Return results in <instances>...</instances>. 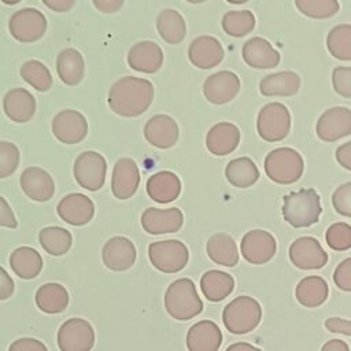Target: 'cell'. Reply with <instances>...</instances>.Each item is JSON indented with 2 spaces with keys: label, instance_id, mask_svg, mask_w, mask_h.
<instances>
[{
  "label": "cell",
  "instance_id": "cell-1",
  "mask_svg": "<svg viewBox=\"0 0 351 351\" xmlns=\"http://www.w3.org/2000/svg\"><path fill=\"white\" fill-rule=\"evenodd\" d=\"M154 100V85L145 78L126 75L108 92L110 108L121 117L134 118L144 114Z\"/></svg>",
  "mask_w": 351,
  "mask_h": 351
},
{
  "label": "cell",
  "instance_id": "cell-2",
  "mask_svg": "<svg viewBox=\"0 0 351 351\" xmlns=\"http://www.w3.org/2000/svg\"><path fill=\"white\" fill-rule=\"evenodd\" d=\"M165 308L178 321H188L203 311V302L191 278H178L167 287Z\"/></svg>",
  "mask_w": 351,
  "mask_h": 351
},
{
  "label": "cell",
  "instance_id": "cell-3",
  "mask_svg": "<svg viewBox=\"0 0 351 351\" xmlns=\"http://www.w3.org/2000/svg\"><path fill=\"white\" fill-rule=\"evenodd\" d=\"M321 213V199L311 188L291 192L282 197V217L293 228L314 225Z\"/></svg>",
  "mask_w": 351,
  "mask_h": 351
},
{
  "label": "cell",
  "instance_id": "cell-4",
  "mask_svg": "<svg viewBox=\"0 0 351 351\" xmlns=\"http://www.w3.org/2000/svg\"><path fill=\"white\" fill-rule=\"evenodd\" d=\"M262 319V307L251 296L241 295L229 302L222 311V322L232 335L252 332Z\"/></svg>",
  "mask_w": 351,
  "mask_h": 351
},
{
  "label": "cell",
  "instance_id": "cell-5",
  "mask_svg": "<svg viewBox=\"0 0 351 351\" xmlns=\"http://www.w3.org/2000/svg\"><path fill=\"white\" fill-rule=\"evenodd\" d=\"M263 166L267 177L282 185L296 182L304 170L302 155L289 147H280L270 151L265 158Z\"/></svg>",
  "mask_w": 351,
  "mask_h": 351
},
{
  "label": "cell",
  "instance_id": "cell-6",
  "mask_svg": "<svg viewBox=\"0 0 351 351\" xmlns=\"http://www.w3.org/2000/svg\"><path fill=\"white\" fill-rule=\"evenodd\" d=\"M256 130L265 141L276 143L284 140L291 130L289 110L278 101L265 104L256 118Z\"/></svg>",
  "mask_w": 351,
  "mask_h": 351
},
{
  "label": "cell",
  "instance_id": "cell-7",
  "mask_svg": "<svg viewBox=\"0 0 351 351\" xmlns=\"http://www.w3.org/2000/svg\"><path fill=\"white\" fill-rule=\"evenodd\" d=\"M148 258L155 269L171 274L186 266L189 252L186 245L180 240H162L148 245Z\"/></svg>",
  "mask_w": 351,
  "mask_h": 351
},
{
  "label": "cell",
  "instance_id": "cell-8",
  "mask_svg": "<svg viewBox=\"0 0 351 351\" xmlns=\"http://www.w3.org/2000/svg\"><path fill=\"white\" fill-rule=\"evenodd\" d=\"M74 178L80 186L88 191H99L106 181L107 162L96 151H85L74 162Z\"/></svg>",
  "mask_w": 351,
  "mask_h": 351
},
{
  "label": "cell",
  "instance_id": "cell-9",
  "mask_svg": "<svg viewBox=\"0 0 351 351\" xmlns=\"http://www.w3.org/2000/svg\"><path fill=\"white\" fill-rule=\"evenodd\" d=\"M8 30L19 43H34L45 34L47 18L37 8L26 7L11 15Z\"/></svg>",
  "mask_w": 351,
  "mask_h": 351
},
{
  "label": "cell",
  "instance_id": "cell-10",
  "mask_svg": "<svg viewBox=\"0 0 351 351\" xmlns=\"http://www.w3.org/2000/svg\"><path fill=\"white\" fill-rule=\"evenodd\" d=\"M93 344V326L84 318H70L58 330V347L60 351H90Z\"/></svg>",
  "mask_w": 351,
  "mask_h": 351
},
{
  "label": "cell",
  "instance_id": "cell-11",
  "mask_svg": "<svg viewBox=\"0 0 351 351\" xmlns=\"http://www.w3.org/2000/svg\"><path fill=\"white\" fill-rule=\"evenodd\" d=\"M315 132L319 140L325 143L337 141L351 134V110L347 107L328 108L317 121Z\"/></svg>",
  "mask_w": 351,
  "mask_h": 351
},
{
  "label": "cell",
  "instance_id": "cell-12",
  "mask_svg": "<svg viewBox=\"0 0 351 351\" xmlns=\"http://www.w3.org/2000/svg\"><path fill=\"white\" fill-rule=\"evenodd\" d=\"M240 250L248 263L263 265L274 256L277 243L273 234L267 230L252 229L243 236Z\"/></svg>",
  "mask_w": 351,
  "mask_h": 351
},
{
  "label": "cell",
  "instance_id": "cell-13",
  "mask_svg": "<svg viewBox=\"0 0 351 351\" xmlns=\"http://www.w3.org/2000/svg\"><path fill=\"white\" fill-rule=\"evenodd\" d=\"M289 259L298 269L315 270L328 263V254L317 239L303 236L291 244Z\"/></svg>",
  "mask_w": 351,
  "mask_h": 351
},
{
  "label": "cell",
  "instance_id": "cell-14",
  "mask_svg": "<svg viewBox=\"0 0 351 351\" xmlns=\"http://www.w3.org/2000/svg\"><path fill=\"white\" fill-rule=\"evenodd\" d=\"M52 133L63 144L81 143L88 134V121L75 110H62L52 119Z\"/></svg>",
  "mask_w": 351,
  "mask_h": 351
},
{
  "label": "cell",
  "instance_id": "cell-15",
  "mask_svg": "<svg viewBox=\"0 0 351 351\" xmlns=\"http://www.w3.org/2000/svg\"><path fill=\"white\" fill-rule=\"evenodd\" d=\"M240 90V80L230 70L208 75L203 84V95L213 104H225L233 100Z\"/></svg>",
  "mask_w": 351,
  "mask_h": 351
},
{
  "label": "cell",
  "instance_id": "cell-16",
  "mask_svg": "<svg viewBox=\"0 0 351 351\" xmlns=\"http://www.w3.org/2000/svg\"><path fill=\"white\" fill-rule=\"evenodd\" d=\"M137 251L132 240L123 236H115L106 241L101 250V259L107 269L125 271L136 262Z\"/></svg>",
  "mask_w": 351,
  "mask_h": 351
},
{
  "label": "cell",
  "instance_id": "cell-17",
  "mask_svg": "<svg viewBox=\"0 0 351 351\" xmlns=\"http://www.w3.org/2000/svg\"><path fill=\"white\" fill-rule=\"evenodd\" d=\"M184 223V215L180 208L171 207L166 210L148 207L141 214V226L149 234L176 233Z\"/></svg>",
  "mask_w": 351,
  "mask_h": 351
},
{
  "label": "cell",
  "instance_id": "cell-18",
  "mask_svg": "<svg viewBox=\"0 0 351 351\" xmlns=\"http://www.w3.org/2000/svg\"><path fill=\"white\" fill-rule=\"evenodd\" d=\"M144 137L154 147L166 149L178 141L180 129L174 118L166 114H158L145 122Z\"/></svg>",
  "mask_w": 351,
  "mask_h": 351
},
{
  "label": "cell",
  "instance_id": "cell-19",
  "mask_svg": "<svg viewBox=\"0 0 351 351\" xmlns=\"http://www.w3.org/2000/svg\"><path fill=\"white\" fill-rule=\"evenodd\" d=\"M140 184V171L132 158H121L114 165L111 177V191L119 200L132 197Z\"/></svg>",
  "mask_w": 351,
  "mask_h": 351
},
{
  "label": "cell",
  "instance_id": "cell-20",
  "mask_svg": "<svg viewBox=\"0 0 351 351\" xmlns=\"http://www.w3.org/2000/svg\"><path fill=\"white\" fill-rule=\"evenodd\" d=\"M225 56L221 43L213 36H199L188 47V59L197 69H213Z\"/></svg>",
  "mask_w": 351,
  "mask_h": 351
},
{
  "label": "cell",
  "instance_id": "cell-21",
  "mask_svg": "<svg viewBox=\"0 0 351 351\" xmlns=\"http://www.w3.org/2000/svg\"><path fill=\"white\" fill-rule=\"evenodd\" d=\"M56 211L64 222L73 226H82L93 218L95 204L84 193H69L59 202Z\"/></svg>",
  "mask_w": 351,
  "mask_h": 351
},
{
  "label": "cell",
  "instance_id": "cell-22",
  "mask_svg": "<svg viewBox=\"0 0 351 351\" xmlns=\"http://www.w3.org/2000/svg\"><path fill=\"white\" fill-rule=\"evenodd\" d=\"M19 182L25 195L34 202H48L55 193V182L51 174L37 166L25 169Z\"/></svg>",
  "mask_w": 351,
  "mask_h": 351
},
{
  "label": "cell",
  "instance_id": "cell-23",
  "mask_svg": "<svg viewBox=\"0 0 351 351\" xmlns=\"http://www.w3.org/2000/svg\"><path fill=\"white\" fill-rule=\"evenodd\" d=\"M163 63V51L154 41H138L128 52V64L140 73L154 74Z\"/></svg>",
  "mask_w": 351,
  "mask_h": 351
},
{
  "label": "cell",
  "instance_id": "cell-24",
  "mask_svg": "<svg viewBox=\"0 0 351 351\" xmlns=\"http://www.w3.org/2000/svg\"><path fill=\"white\" fill-rule=\"evenodd\" d=\"M188 351H218L222 344V332L211 319L193 324L186 332Z\"/></svg>",
  "mask_w": 351,
  "mask_h": 351
},
{
  "label": "cell",
  "instance_id": "cell-25",
  "mask_svg": "<svg viewBox=\"0 0 351 351\" xmlns=\"http://www.w3.org/2000/svg\"><path fill=\"white\" fill-rule=\"evenodd\" d=\"M241 55L244 62L258 70L273 69L280 60V52L263 37H252L243 44Z\"/></svg>",
  "mask_w": 351,
  "mask_h": 351
},
{
  "label": "cell",
  "instance_id": "cell-26",
  "mask_svg": "<svg viewBox=\"0 0 351 351\" xmlns=\"http://www.w3.org/2000/svg\"><path fill=\"white\" fill-rule=\"evenodd\" d=\"M4 114L14 122H29L36 112V99L25 88H14L3 97Z\"/></svg>",
  "mask_w": 351,
  "mask_h": 351
},
{
  "label": "cell",
  "instance_id": "cell-27",
  "mask_svg": "<svg viewBox=\"0 0 351 351\" xmlns=\"http://www.w3.org/2000/svg\"><path fill=\"white\" fill-rule=\"evenodd\" d=\"M240 143V130L234 123L218 122L210 128L206 136L207 149L217 155L223 156L233 152Z\"/></svg>",
  "mask_w": 351,
  "mask_h": 351
},
{
  "label": "cell",
  "instance_id": "cell-28",
  "mask_svg": "<svg viewBox=\"0 0 351 351\" xmlns=\"http://www.w3.org/2000/svg\"><path fill=\"white\" fill-rule=\"evenodd\" d=\"M148 196L158 203H170L181 193V181L173 171L162 170L152 174L147 181Z\"/></svg>",
  "mask_w": 351,
  "mask_h": 351
},
{
  "label": "cell",
  "instance_id": "cell-29",
  "mask_svg": "<svg viewBox=\"0 0 351 351\" xmlns=\"http://www.w3.org/2000/svg\"><path fill=\"white\" fill-rule=\"evenodd\" d=\"M56 71L63 84L78 85L85 73V62L81 52L74 48L62 49L56 58Z\"/></svg>",
  "mask_w": 351,
  "mask_h": 351
},
{
  "label": "cell",
  "instance_id": "cell-30",
  "mask_svg": "<svg viewBox=\"0 0 351 351\" xmlns=\"http://www.w3.org/2000/svg\"><path fill=\"white\" fill-rule=\"evenodd\" d=\"M329 295L326 281L319 276H307L302 278L295 289L296 300L304 307H318L325 303Z\"/></svg>",
  "mask_w": 351,
  "mask_h": 351
},
{
  "label": "cell",
  "instance_id": "cell-31",
  "mask_svg": "<svg viewBox=\"0 0 351 351\" xmlns=\"http://www.w3.org/2000/svg\"><path fill=\"white\" fill-rule=\"evenodd\" d=\"M207 254L214 263L233 267L239 263V251L236 241L228 233L213 234L206 245Z\"/></svg>",
  "mask_w": 351,
  "mask_h": 351
},
{
  "label": "cell",
  "instance_id": "cell-32",
  "mask_svg": "<svg viewBox=\"0 0 351 351\" xmlns=\"http://www.w3.org/2000/svg\"><path fill=\"white\" fill-rule=\"evenodd\" d=\"M300 88V77L293 71H278L263 77L259 90L263 96H292Z\"/></svg>",
  "mask_w": 351,
  "mask_h": 351
},
{
  "label": "cell",
  "instance_id": "cell-33",
  "mask_svg": "<svg viewBox=\"0 0 351 351\" xmlns=\"http://www.w3.org/2000/svg\"><path fill=\"white\" fill-rule=\"evenodd\" d=\"M10 266L18 277L32 280L40 274L43 269V258L34 248L23 245L11 252Z\"/></svg>",
  "mask_w": 351,
  "mask_h": 351
},
{
  "label": "cell",
  "instance_id": "cell-34",
  "mask_svg": "<svg viewBox=\"0 0 351 351\" xmlns=\"http://www.w3.org/2000/svg\"><path fill=\"white\" fill-rule=\"evenodd\" d=\"M200 288L207 300L221 302L232 293L234 278L222 270H208L200 278Z\"/></svg>",
  "mask_w": 351,
  "mask_h": 351
},
{
  "label": "cell",
  "instance_id": "cell-35",
  "mask_svg": "<svg viewBox=\"0 0 351 351\" xmlns=\"http://www.w3.org/2000/svg\"><path fill=\"white\" fill-rule=\"evenodd\" d=\"M37 307L47 314H59L69 306V292L58 282H47L36 292Z\"/></svg>",
  "mask_w": 351,
  "mask_h": 351
},
{
  "label": "cell",
  "instance_id": "cell-36",
  "mask_svg": "<svg viewBox=\"0 0 351 351\" xmlns=\"http://www.w3.org/2000/svg\"><path fill=\"white\" fill-rule=\"evenodd\" d=\"M156 29L160 37L169 44L181 43L186 34L184 16L173 8H166L159 12L156 16Z\"/></svg>",
  "mask_w": 351,
  "mask_h": 351
},
{
  "label": "cell",
  "instance_id": "cell-37",
  "mask_svg": "<svg viewBox=\"0 0 351 351\" xmlns=\"http://www.w3.org/2000/svg\"><path fill=\"white\" fill-rule=\"evenodd\" d=\"M228 181L237 188H248L259 178V170L252 159L247 156L232 159L225 169Z\"/></svg>",
  "mask_w": 351,
  "mask_h": 351
},
{
  "label": "cell",
  "instance_id": "cell-38",
  "mask_svg": "<svg viewBox=\"0 0 351 351\" xmlns=\"http://www.w3.org/2000/svg\"><path fill=\"white\" fill-rule=\"evenodd\" d=\"M38 241L45 252L53 256L64 255L73 243L71 233L60 226H47L40 230Z\"/></svg>",
  "mask_w": 351,
  "mask_h": 351
},
{
  "label": "cell",
  "instance_id": "cell-39",
  "mask_svg": "<svg viewBox=\"0 0 351 351\" xmlns=\"http://www.w3.org/2000/svg\"><path fill=\"white\" fill-rule=\"evenodd\" d=\"M329 53L339 60H351V25L341 23L330 29L326 37Z\"/></svg>",
  "mask_w": 351,
  "mask_h": 351
},
{
  "label": "cell",
  "instance_id": "cell-40",
  "mask_svg": "<svg viewBox=\"0 0 351 351\" xmlns=\"http://www.w3.org/2000/svg\"><path fill=\"white\" fill-rule=\"evenodd\" d=\"M19 73H21V77L29 85H32L34 89H37L40 92H47L52 88L53 80H52L51 71L43 62H40L37 59H30V60L25 62L21 66Z\"/></svg>",
  "mask_w": 351,
  "mask_h": 351
},
{
  "label": "cell",
  "instance_id": "cell-41",
  "mask_svg": "<svg viewBox=\"0 0 351 351\" xmlns=\"http://www.w3.org/2000/svg\"><path fill=\"white\" fill-rule=\"evenodd\" d=\"M222 29L232 37H243L254 30L255 16L250 10L228 11L221 21Z\"/></svg>",
  "mask_w": 351,
  "mask_h": 351
},
{
  "label": "cell",
  "instance_id": "cell-42",
  "mask_svg": "<svg viewBox=\"0 0 351 351\" xmlns=\"http://www.w3.org/2000/svg\"><path fill=\"white\" fill-rule=\"evenodd\" d=\"M296 8L306 16L324 19L337 14L340 4L336 0H296Z\"/></svg>",
  "mask_w": 351,
  "mask_h": 351
},
{
  "label": "cell",
  "instance_id": "cell-43",
  "mask_svg": "<svg viewBox=\"0 0 351 351\" xmlns=\"http://www.w3.org/2000/svg\"><path fill=\"white\" fill-rule=\"evenodd\" d=\"M326 244L335 251H346L351 248V226L346 222L332 223L325 234Z\"/></svg>",
  "mask_w": 351,
  "mask_h": 351
},
{
  "label": "cell",
  "instance_id": "cell-44",
  "mask_svg": "<svg viewBox=\"0 0 351 351\" xmlns=\"http://www.w3.org/2000/svg\"><path fill=\"white\" fill-rule=\"evenodd\" d=\"M21 154L18 147L10 141H0V178H7L19 166Z\"/></svg>",
  "mask_w": 351,
  "mask_h": 351
},
{
  "label": "cell",
  "instance_id": "cell-45",
  "mask_svg": "<svg viewBox=\"0 0 351 351\" xmlns=\"http://www.w3.org/2000/svg\"><path fill=\"white\" fill-rule=\"evenodd\" d=\"M332 85L337 95L350 99L351 97V67L337 66L332 71Z\"/></svg>",
  "mask_w": 351,
  "mask_h": 351
},
{
  "label": "cell",
  "instance_id": "cell-46",
  "mask_svg": "<svg viewBox=\"0 0 351 351\" xmlns=\"http://www.w3.org/2000/svg\"><path fill=\"white\" fill-rule=\"evenodd\" d=\"M332 204L340 215L351 218V181L336 188L332 195Z\"/></svg>",
  "mask_w": 351,
  "mask_h": 351
},
{
  "label": "cell",
  "instance_id": "cell-47",
  "mask_svg": "<svg viewBox=\"0 0 351 351\" xmlns=\"http://www.w3.org/2000/svg\"><path fill=\"white\" fill-rule=\"evenodd\" d=\"M335 285L346 292H351V258L341 261L333 273Z\"/></svg>",
  "mask_w": 351,
  "mask_h": 351
},
{
  "label": "cell",
  "instance_id": "cell-48",
  "mask_svg": "<svg viewBox=\"0 0 351 351\" xmlns=\"http://www.w3.org/2000/svg\"><path fill=\"white\" fill-rule=\"evenodd\" d=\"M8 351H48L47 346L33 337H22L11 343Z\"/></svg>",
  "mask_w": 351,
  "mask_h": 351
},
{
  "label": "cell",
  "instance_id": "cell-49",
  "mask_svg": "<svg viewBox=\"0 0 351 351\" xmlns=\"http://www.w3.org/2000/svg\"><path fill=\"white\" fill-rule=\"evenodd\" d=\"M325 328L332 333L351 336V321L340 317H329L325 321Z\"/></svg>",
  "mask_w": 351,
  "mask_h": 351
},
{
  "label": "cell",
  "instance_id": "cell-50",
  "mask_svg": "<svg viewBox=\"0 0 351 351\" xmlns=\"http://www.w3.org/2000/svg\"><path fill=\"white\" fill-rule=\"evenodd\" d=\"M18 225L15 215L8 204V202L0 196V226H5V228H11L15 229Z\"/></svg>",
  "mask_w": 351,
  "mask_h": 351
},
{
  "label": "cell",
  "instance_id": "cell-51",
  "mask_svg": "<svg viewBox=\"0 0 351 351\" xmlns=\"http://www.w3.org/2000/svg\"><path fill=\"white\" fill-rule=\"evenodd\" d=\"M14 289H15V285L11 276L7 273L4 267L0 266V300H5L11 298V295L14 293Z\"/></svg>",
  "mask_w": 351,
  "mask_h": 351
},
{
  "label": "cell",
  "instance_id": "cell-52",
  "mask_svg": "<svg viewBox=\"0 0 351 351\" xmlns=\"http://www.w3.org/2000/svg\"><path fill=\"white\" fill-rule=\"evenodd\" d=\"M336 160L339 162L340 166L351 171V141L341 144L336 149Z\"/></svg>",
  "mask_w": 351,
  "mask_h": 351
},
{
  "label": "cell",
  "instance_id": "cell-53",
  "mask_svg": "<svg viewBox=\"0 0 351 351\" xmlns=\"http://www.w3.org/2000/svg\"><path fill=\"white\" fill-rule=\"evenodd\" d=\"M93 5L101 12H115L123 5V0H93Z\"/></svg>",
  "mask_w": 351,
  "mask_h": 351
},
{
  "label": "cell",
  "instance_id": "cell-54",
  "mask_svg": "<svg viewBox=\"0 0 351 351\" xmlns=\"http://www.w3.org/2000/svg\"><path fill=\"white\" fill-rule=\"evenodd\" d=\"M44 5L56 12H66L75 5L74 0H44Z\"/></svg>",
  "mask_w": 351,
  "mask_h": 351
},
{
  "label": "cell",
  "instance_id": "cell-55",
  "mask_svg": "<svg viewBox=\"0 0 351 351\" xmlns=\"http://www.w3.org/2000/svg\"><path fill=\"white\" fill-rule=\"evenodd\" d=\"M321 351H350V347L344 340L330 339L321 347Z\"/></svg>",
  "mask_w": 351,
  "mask_h": 351
},
{
  "label": "cell",
  "instance_id": "cell-56",
  "mask_svg": "<svg viewBox=\"0 0 351 351\" xmlns=\"http://www.w3.org/2000/svg\"><path fill=\"white\" fill-rule=\"evenodd\" d=\"M225 351H262L261 348L250 344V343H245V341H237V343H233L230 344Z\"/></svg>",
  "mask_w": 351,
  "mask_h": 351
}]
</instances>
